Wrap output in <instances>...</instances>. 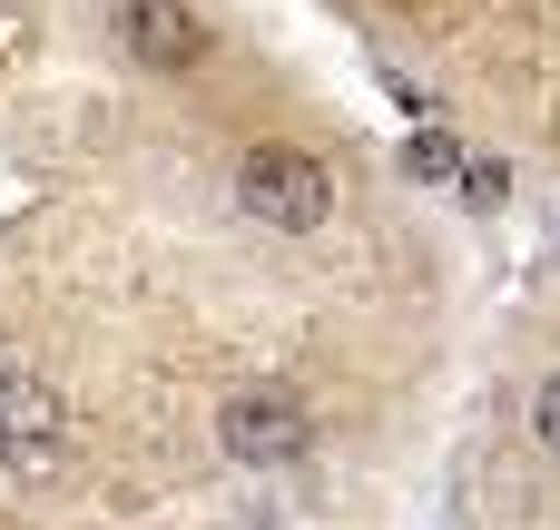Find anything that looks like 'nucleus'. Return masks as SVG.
Segmentation results:
<instances>
[{
  "label": "nucleus",
  "instance_id": "nucleus-1",
  "mask_svg": "<svg viewBox=\"0 0 560 530\" xmlns=\"http://www.w3.org/2000/svg\"><path fill=\"white\" fill-rule=\"evenodd\" d=\"M236 207L276 236H315L335 216V167L315 148H246L236 157Z\"/></svg>",
  "mask_w": 560,
  "mask_h": 530
},
{
  "label": "nucleus",
  "instance_id": "nucleus-2",
  "mask_svg": "<svg viewBox=\"0 0 560 530\" xmlns=\"http://www.w3.org/2000/svg\"><path fill=\"white\" fill-rule=\"evenodd\" d=\"M217 443H226L246 472H276V462H305V452H315V423H305V403H295V393L256 384V393H226Z\"/></svg>",
  "mask_w": 560,
  "mask_h": 530
},
{
  "label": "nucleus",
  "instance_id": "nucleus-3",
  "mask_svg": "<svg viewBox=\"0 0 560 530\" xmlns=\"http://www.w3.org/2000/svg\"><path fill=\"white\" fill-rule=\"evenodd\" d=\"M49 462H59V393L0 364V472H49Z\"/></svg>",
  "mask_w": 560,
  "mask_h": 530
},
{
  "label": "nucleus",
  "instance_id": "nucleus-4",
  "mask_svg": "<svg viewBox=\"0 0 560 530\" xmlns=\"http://www.w3.org/2000/svg\"><path fill=\"white\" fill-rule=\"evenodd\" d=\"M118 39H128L138 69H197L207 59V30H197L187 0H128L118 10Z\"/></svg>",
  "mask_w": 560,
  "mask_h": 530
},
{
  "label": "nucleus",
  "instance_id": "nucleus-5",
  "mask_svg": "<svg viewBox=\"0 0 560 530\" xmlns=\"http://www.w3.org/2000/svg\"><path fill=\"white\" fill-rule=\"evenodd\" d=\"M404 167H413L423 187H453V177H463V148H453L443 128H413V138H404Z\"/></svg>",
  "mask_w": 560,
  "mask_h": 530
},
{
  "label": "nucleus",
  "instance_id": "nucleus-6",
  "mask_svg": "<svg viewBox=\"0 0 560 530\" xmlns=\"http://www.w3.org/2000/svg\"><path fill=\"white\" fill-rule=\"evenodd\" d=\"M453 197H463V207H482V216H492V207H502V197H512V167H502V157H463V177H453Z\"/></svg>",
  "mask_w": 560,
  "mask_h": 530
},
{
  "label": "nucleus",
  "instance_id": "nucleus-7",
  "mask_svg": "<svg viewBox=\"0 0 560 530\" xmlns=\"http://www.w3.org/2000/svg\"><path fill=\"white\" fill-rule=\"evenodd\" d=\"M532 433H541V443H551V452H560V374H551V384H541V393H532Z\"/></svg>",
  "mask_w": 560,
  "mask_h": 530
}]
</instances>
